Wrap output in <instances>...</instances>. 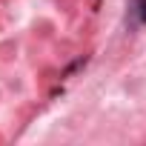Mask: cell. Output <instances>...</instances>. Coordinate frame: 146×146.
<instances>
[{"mask_svg":"<svg viewBox=\"0 0 146 146\" xmlns=\"http://www.w3.org/2000/svg\"><path fill=\"white\" fill-rule=\"evenodd\" d=\"M132 26H146V0H129Z\"/></svg>","mask_w":146,"mask_h":146,"instance_id":"obj_1","label":"cell"}]
</instances>
